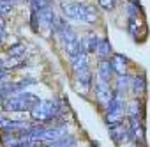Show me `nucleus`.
I'll return each instance as SVG.
<instances>
[{"instance_id":"13","label":"nucleus","mask_w":150,"mask_h":147,"mask_svg":"<svg viewBox=\"0 0 150 147\" xmlns=\"http://www.w3.org/2000/svg\"><path fill=\"white\" fill-rule=\"evenodd\" d=\"M131 83H132V78L131 76H127V75H122V76H118L117 78V92L115 94H118V96H122V92H125L129 87H131Z\"/></svg>"},{"instance_id":"6","label":"nucleus","mask_w":150,"mask_h":147,"mask_svg":"<svg viewBox=\"0 0 150 147\" xmlns=\"http://www.w3.org/2000/svg\"><path fill=\"white\" fill-rule=\"evenodd\" d=\"M108 129H110L111 140H113L117 145L127 143V142H136V140H138V138H136V133H134L129 126H124L122 122H120V124H111V126H108Z\"/></svg>"},{"instance_id":"8","label":"nucleus","mask_w":150,"mask_h":147,"mask_svg":"<svg viewBox=\"0 0 150 147\" xmlns=\"http://www.w3.org/2000/svg\"><path fill=\"white\" fill-rule=\"evenodd\" d=\"M127 30H129V34H131L138 43H143V36L139 34V30H143V32L148 34L146 23H145L143 20H138V18H129V20H127Z\"/></svg>"},{"instance_id":"9","label":"nucleus","mask_w":150,"mask_h":147,"mask_svg":"<svg viewBox=\"0 0 150 147\" xmlns=\"http://www.w3.org/2000/svg\"><path fill=\"white\" fill-rule=\"evenodd\" d=\"M110 62H111V67H113V71L117 73L118 76L125 75V67H127V62H129L125 55H120V53H117V55H113V57L110 59Z\"/></svg>"},{"instance_id":"3","label":"nucleus","mask_w":150,"mask_h":147,"mask_svg":"<svg viewBox=\"0 0 150 147\" xmlns=\"http://www.w3.org/2000/svg\"><path fill=\"white\" fill-rule=\"evenodd\" d=\"M37 103H39V98L25 91V92L11 94L2 105L6 112H25V110H32Z\"/></svg>"},{"instance_id":"14","label":"nucleus","mask_w":150,"mask_h":147,"mask_svg":"<svg viewBox=\"0 0 150 147\" xmlns=\"http://www.w3.org/2000/svg\"><path fill=\"white\" fill-rule=\"evenodd\" d=\"M145 87H146V82H145V76L143 75H138L132 78V83H131V89L134 94H143L145 92Z\"/></svg>"},{"instance_id":"1","label":"nucleus","mask_w":150,"mask_h":147,"mask_svg":"<svg viewBox=\"0 0 150 147\" xmlns=\"http://www.w3.org/2000/svg\"><path fill=\"white\" fill-rule=\"evenodd\" d=\"M62 13L65 18L81 21V23H96L97 21V11L94 6L85 4V2H64L62 4Z\"/></svg>"},{"instance_id":"20","label":"nucleus","mask_w":150,"mask_h":147,"mask_svg":"<svg viewBox=\"0 0 150 147\" xmlns=\"http://www.w3.org/2000/svg\"><path fill=\"white\" fill-rule=\"evenodd\" d=\"M11 9H13V4L6 2V0H0V14H7L11 13Z\"/></svg>"},{"instance_id":"2","label":"nucleus","mask_w":150,"mask_h":147,"mask_svg":"<svg viewBox=\"0 0 150 147\" xmlns=\"http://www.w3.org/2000/svg\"><path fill=\"white\" fill-rule=\"evenodd\" d=\"M60 101L58 99H39V103L30 110V115L37 122H48L60 115Z\"/></svg>"},{"instance_id":"16","label":"nucleus","mask_w":150,"mask_h":147,"mask_svg":"<svg viewBox=\"0 0 150 147\" xmlns=\"http://www.w3.org/2000/svg\"><path fill=\"white\" fill-rule=\"evenodd\" d=\"M23 55H25V44H14L13 48H9V51H7V57L9 59H16V60H20V59H23Z\"/></svg>"},{"instance_id":"18","label":"nucleus","mask_w":150,"mask_h":147,"mask_svg":"<svg viewBox=\"0 0 150 147\" xmlns=\"http://www.w3.org/2000/svg\"><path fill=\"white\" fill-rule=\"evenodd\" d=\"M97 2H99V6H101L104 11H110V9H113V7L117 6L118 0H97Z\"/></svg>"},{"instance_id":"17","label":"nucleus","mask_w":150,"mask_h":147,"mask_svg":"<svg viewBox=\"0 0 150 147\" xmlns=\"http://www.w3.org/2000/svg\"><path fill=\"white\" fill-rule=\"evenodd\" d=\"M30 6H32V11L39 13L48 7V0H30Z\"/></svg>"},{"instance_id":"25","label":"nucleus","mask_w":150,"mask_h":147,"mask_svg":"<svg viewBox=\"0 0 150 147\" xmlns=\"http://www.w3.org/2000/svg\"><path fill=\"white\" fill-rule=\"evenodd\" d=\"M141 147H143V145H141Z\"/></svg>"},{"instance_id":"12","label":"nucleus","mask_w":150,"mask_h":147,"mask_svg":"<svg viewBox=\"0 0 150 147\" xmlns=\"http://www.w3.org/2000/svg\"><path fill=\"white\" fill-rule=\"evenodd\" d=\"M97 57H99V60H110V59L113 57V55H111V44H110V41H108L106 37H103L101 43H99Z\"/></svg>"},{"instance_id":"22","label":"nucleus","mask_w":150,"mask_h":147,"mask_svg":"<svg viewBox=\"0 0 150 147\" xmlns=\"http://www.w3.org/2000/svg\"><path fill=\"white\" fill-rule=\"evenodd\" d=\"M4 36H6V30H4V23H0V41L4 39Z\"/></svg>"},{"instance_id":"15","label":"nucleus","mask_w":150,"mask_h":147,"mask_svg":"<svg viewBox=\"0 0 150 147\" xmlns=\"http://www.w3.org/2000/svg\"><path fill=\"white\" fill-rule=\"evenodd\" d=\"M76 145H78V142H76L74 136H64V138H60L57 142L48 143V147H76Z\"/></svg>"},{"instance_id":"23","label":"nucleus","mask_w":150,"mask_h":147,"mask_svg":"<svg viewBox=\"0 0 150 147\" xmlns=\"http://www.w3.org/2000/svg\"><path fill=\"white\" fill-rule=\"evenodd\" d=\"M6 2H9V4H16V2H21V0H6Z\"/></svg>"},{"instance_id":"7","label":"nucleus","mask_w":150,"mask_h":147,"mask_svg":"<svg viewBox=\"0 0 150 147\" xmlns=\"http://www.w3.org/2000/svg\"><path fill=\"white\" fill-rule=\"evenodd\" d=\"M94 92H96V99H97V103L103 105V106H108V105L111 103V99L115 98V94L111 92L110 85H108L106 82H103V80H97V82H96V85H94Z\"/></svg>"},{"instance_id":"24","label":"nucleus","mask_w":150,"mask_h":147,"mask_svg":"<svg viewBox=\"0 0 150 147\" xmlns=\"http://www.w3.org/2000/svg\"><path fill=\"white\" fill-rule=\"evenodd\" d=\"M7 67H4V62H0V71H6Z\"/></svg>"},{"instance_id":"19","label":"nucleus","mask_w":150,"mask_h":147,"mask_svg":"<svg viewBox=\"0 0 150 147\" xmlns=\"http://www.w3.org/2000/svg\"><path fill=\"white\" fill-rule=\"evenodd\" d=\"M9 98V83H0V103Z\"/></svg>"},{"instance_id":"21","label":"nucleus","mask_w":150,"mask_h":147,"mask_svg":"<svg viewBox=\"0 0 150 147\" xmlns=\"http://www.w3.org/2000/svg\"><path fill=\"white\" fill-rule=\"evenodd\" d=\"M7 121H9V119H7V117H6L4 113H0V129H4V128H6Z\"/></svg>"},{"instance_id":"4","label":"nucleus","mask_w":150,"mask_h":147,"mask_svg":"<svg viewBox=\"0 0 150 147\" xmlns=\"http://www.w3.org/2000/svg\"><path fill=\"white\" fill-rule=\"evenodd\" d=\"M72 69H74V76H76V83L83 85V87H90L92 83V73L88 67V57L87 53H83L78 60L72 62Z\"/></svg>"},{"instance_id":"11","label":"nucleus","mask_w":150,"mask_h":147,"mask_svg":"<svg viewBox=\"0 0 150 147\" xmlns=\"http://www.w3.org/2000/svg\"><path fill=\"white\" fill-rule=\"evenodd\" d=\"M113 73H115V71H113L110 60H99V66H97L99 80H103V82H110V78L113 76Z\"/></svg>"},{"instance_id":"5","label":"nucleus","mask_w":150,"mask_h":147,"mask_svg":"<svg viewBox=\"0 0 150 147\" xmlns=\"http://www.w3.org/2000/svg\"><path fill=\"white\" fill-rule=\"evenodd\" d=\"M124 112H125L124 99H122V96L115 94V98L111 99V103L106 106V122L110 126L111 124H120L122 117H124Z\"/></svg>"},{"instance_id":"10","label":"nucleus","mask_w":150,"mask_h":147,"mask_svg":"<svg viewBox=\"0 0 150 147\" xmlns=\"http://www.w3.org/2000/svg\"><path fill=\"white\" fill-rule=\"evenodd\" d=\"M81 43H83V48H85V51H87V53H96V51H97V48H99L101 39L97 37V34L88 32V34L81 39Z\"/></svg>"}]
</instances>
